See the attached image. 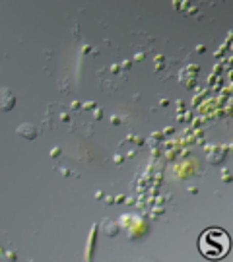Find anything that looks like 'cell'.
<instances>
[{
	"instance_id": "1",
	"label": "cell",
	"mask_w": 233,
	"mask_h": 262,
	"mask_svg": "<svg viewBox=\"0 0 233 262\" xmlns=\"http://www.w3.org/2000/svg\"><path fill=\"white\" fill-rule=\"evenodd\" d=\"M229 247H231V239L220 227L206 229L204 233L200 235V241H198L200 253L204 254L206 258H212V260L224 258L225 254L229 253Z\"/></svg>"
}]
</instances>
